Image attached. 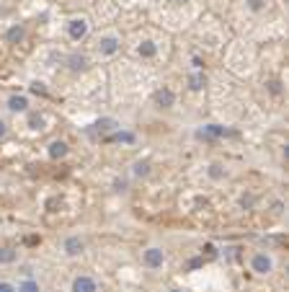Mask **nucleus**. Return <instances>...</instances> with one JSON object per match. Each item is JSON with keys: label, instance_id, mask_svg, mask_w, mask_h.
Here are the masks:
<instances>
[{"label": "nucleus", "instance_id": "c85d7f7f", "mask_svg": "<svg viewBox=\"0 0 289 292\" xmlns=\"http://www.w3.org/2000/svg\"><path fill=\"white\" fill-rule=\"evenodd\" d=\"M168 292H183V290H168Z\"/></svg>", "mask_w": 289, "mask_h": 292}, {"label": "nucleus", "instance_id": "6e6552de", "mask_svg": "<svg viewBox=\"0 0 289 292\" xmlns=\"http://www.w3.org/2000/svg\"><path fill=\"white\" fill-rule=\"evenodd\" d=\"M67 153H70V145H67L65 140H52L49 145H47V155L52 161H62V158H67Z\"/></svg>", "mask_w": 289, "mask_h": 292}, {"label": "nucleus", "instance_id": "7ed1b4c3", "mask_svg": "<svg viewBox=\"0 0 289 292\" xmlns=\"http://www.w3.org/2000/svg\"><path fill=\"white\" fill-rule=\"evenodd\" d=\"M142 264L155 272V269H160V266L165 264V251L160 249V246H150V249L142 251Z\"/></svg>", "mask_w": 289, "mask_h": 292}, {"label": "nucleus", "instance_id": "4468645a", "mask_svg": "<svg viewBox=\"0 0 289 292\" xmlns=\"http://www.w3.org/2000/svg\"><path fill=\"white\" fill-rule=\"evenodd\" d=\"M93 129L101 132V134H106V132H117V129H119V122H117V119H111V117H103V119H98L96 125H93Z\"/></svg>", "mask_w": 289, "mask_h": 292}, {"label": "nucleus", "instance_id": "a211bd4d", "mask_svg": "<svg viewBox=\"0 0 289 292\" xmlns=\"http://www.w3.org/2000/svg\"><path fill=\"white\" fill-rule=\"evenodd\" d=\"M16 292H41V287H39V282L34 277H26L24 282H18Z\"/></svg>", "mask_w": 289, "mask_h": 292}, {"label": "nucleus", "instance_id": "b1692460", "mask_svg": "<svg viewBox=\"0 0 289 292\" xmlns=\"http://www.w3.org/2000/svg\"><path fill=\"white\" fill-rule=\"evenodd\" d=\"M114 189H117V192H126V181L124 178H117V181H114Z\"/></svg>", "mask_w": 289, "mask_h": 292}, {"label": "nucleus", "instance_id": "ddd939ff", "mask_svg": "<svg viewBox=\"0 0 289 292\" xmlns=\"http://www.w3.org/2000/svg\"><path fill=\"white\" fill-rule=\"evenodd\" d=\"M24 37H26V29L21 26V24H13L8 31H5V42L8 44H18V42H24Z\"/></svg>", "mask_w": 289, "mask_h": 292}, {"label": "nucleus", "instance_id": "0eeeda50", "mask_svg": "<svg viewBox=\"0 0 289 292\" xmlns=\"http://www.w3.org/2000/svg\"><path fill=\"white\" fill-rule=\"evenodd\" d=\"M5 106H8V111H13V114H26V111H29V96L10 93L8 101H5Z\"/></svg>", "mask_w": 289, "mask_h": 292}, {"label": "nucleus", "instance_id": "39448f33", "mask_svg": "<svg viewBox=\"0 0 289 292\" xmlns=\"http://www.w3.org/2000/svg\"><path fill=\"white\" fill-rule=\"evenodd\" d=\"M62 251H65V256H80L85 251V241L80 235H67L62 241Z\"/></svg>", "mask_w": 289, "mask_h": 292}, {"label": "nucleus", "instance_id": "a878e982", "mask_svg": "<svg viewBox=\"0 0 289 292\" xmlns=\"http://www.w3.org/2000/svg\"><path fill=\"white\" fill-rule=\"evenodd\" d=\"M5 134H8V122L0 119V140H5Z\"/></svg>", "mask_w": 289, "mask_h": 292}, {"label": "nucleus", "instance_id": "1a4fd4ad", "mask_svg": "<svg viewBox=\"0 0 289 292\" xmlns=\"http://www.w3.org/2000/svg\"><path fill=\"white\" fill-rule=\"evenodd\" d=\"M155 104L160 109H173V106H176V93H173L168 85L158 88V91H155Z\"/></svg>", "mask_w": 289, "mask_h": 292}, {"label": "nucleus", "instance_id": "cd10ccee", "mask_svg": "<svg viewBox=\"0 0 289 292\" xmlns=\"http://www.w3.org/2000/svg\"><path fill=\"white\" fill-rule=\"evenodd\" d=\"M191 62H194V70H202V60H199V57H194Z\"/></svg>", "mask_w": 289, "mask_h": 292}, {"label": "nucleus", "instance_id": "bb28decb", "mask_svg": "<svg viewBox=\"0 0 289 292\" xmlns=\"http://www.w3.org/2000/svg\"><path fill=\"white\" fill-rule=\"evenodd\" d=\"M41 125H44L41 117H31V127H34V129H41Z\"/></svg>", "mask_w": 289, "mask_h": 292}, {"label": "nucleus", "instance_id": "9b49d317", "mask_svg": "<svg viewBox=\"0 0 289 292\" xmlns=\"http://www.w3.org/2000/svg\"><path fill=\"white\" fill-rule=\"evenodd\" d=\"M106 140H114V142H122V145H134L137 142V134L132 132V129H117V132H111Z\"/></svg>", "mask_w": 289, "mask_h": 292}, {"label": "nucleus", "instance_id": "f257e3e1", "mask_svg": "<svg viewBox=\"0 0 289 292\" xmlns=\"http://www.w3.org/2000/svg\"><path fill=\"white\" fill-rule=\"evenodd\" d=\"M250 272L258 274V277H269L274 272V259L266 251H258L250 256Z\"/></svg>", "mask_w": 289, "mask_h": 292}, {"label": "nucleus", "instance_id": "20e7f679", "mask_svg": "<svg viewBox=\"0 0 289 292\" xmlns=\"http://www.w3.org/2000/svg\"><path fill=\"white\" fill-rule=\"evenodd\" d=\"M67 37H70L73 42H80L88 37V21L80 16V18H70L67 21Z\"/></svg>", "mask_w": 289, "mask_h": 292}, {"label": "nucleus", "instance_id": "4be33fe9", "mask_svg": "<svg viewBox=\"0 0 289 292\" xmlns=\"http://www.w3.org/2000/svg\"><path fill=\"white\" fill-rule=\"evenodd\" d=\"M0 292H16V285L13 282H0Z\"/></svg>", "mask_w": 289, "mask_h": 292}, {"label": "nucleus", "instance_id": "f03ea898", "mask_svg": "<svg viewBox=\"0 0 289 292\" xmlns=\"http://www.w3.org/2000/svg\"><path fill=\"white\" fill-rule=\"evenodd\" d=\"M96 49L101 57H114L119 49H122V39L117 37V34H106V37H101L98 44H96Z\"/></svg>", "mask_w": 289, "mask_h": 292}, {"label": "nucleus", "instance_id": "f3484780", "mask_svg": "<svg viewBox=\"0 0 289 292\" xmlns=\"http://www.w3.org/2000/svg\"><path fill=\"white\" fill-rule=\"evenodd\" d=\"M16 261H18V251L16 249H10V246L0 249V264H3V266H10V264H16Z\"/></svg>", "mask_w": 289, "mask_h": 292}, {"label": "nucleus", "instance_id": "2eb2a0df", "mask_svg": "<svg viewBox=\"0 0 289 292\" xmlns=\"http://www.w3.org/2000/svg\"><path fill=\"white\" fill-rule=\"evenodd\" d=\"M222 134H225V127H219V125H206L199 129V137H204V140H217Z\"/></svg>", "mask_w": 289, "mask_h": 292}, {"label": "nucleus", "instance_id": "6ab92c4d", "mask_svg": "<svg viewBox=\"0 0 289 292\" xmlns=\"http://www.w3.org/2000/svg\"><path fill=\"white\" fill-rule=\"evenodd\" d=\"M132 173H134L137 178H147V176H150V161H134Z\"/></svg>", "mask_w": 289, "mask_h": 292}, {"label": "nucleus", "instance_id": "f8f14e48", "mask_svg": "<svg viewBox=\"0 0 289 292\" xmlns=\"http://www.w3.org/2000/svg\"><path fill=\"white\" fill-rule=\"evenodd\" d=\"M137 54H140L142 60H153L155 54H158V44L150 42V39H145V42H140V47H137Z\"/></svg>", "mask_w": 289, "mask_h": 292}, {"label": "nucleus", "instance_id": "412c9836", "mask_svg": "<svg viewBox=\"0 0 289 292\" xmlns=\"http://www.w3.org/2000/svg\"><path fill=\"white\" fill-rule=\"evenodd\" d=\"M263 8H266V0H248V10H253V13H261Z\"/></svg>", "mask_w": 289, "mask_h": 292}, {"label": "nucleus", "instance_id": "dca6fc26", "mask_svg": "<svg viewBox=\"0 0 289 292\" xmlns=\"http://www.w3.org/2000/svg\"><path fill=\"white\" fill-rule=\"evenodd\" d=\"M204 85H206V75L202 70H194L189 75V88L191 91H204Z\"/></svg>", "mask_w": 289, "mask_h": 292}, {"label": "nucleus", "instance_id": "9d476101", "mask_svg": "<svg viewBox=\"0 0 289 292\" xmlns=\"http://www.w3.org/2000/svg\"><path fill=\"white\" fill-rule=\"evenodd\" d=\"M65 65H67V70H73V73H83L88 67V57H85V54H80V52H73V54H67Z\"/></svg>", "mask_w": 289, "mask_h": 292}, {"label": "nucleus", "instance_id": "423d86ee", "mask_svg": "<svg viewBox=\"0 0 289 292\" xmlns=\"http://www.w3.org/2000/svg\"><path fill=\"white\" fill-rule=\"evenodd\" d=\"M70 292H98V285H96L93 277L78 274V277L73 279V285H70Z\"/></svg>", "mask_w": 289, "mask_h": 292}, {"label": "nucleus", "instance_id": "aec40b11", "mask_svg": "<svg viewBox=\"0 0 289 292\" xmlns=\"http://www.w3.org/2000/svg\"><path fill=\"white\" fill-rule=\"evenodd\" d=\"M206 176H209L212 181H222V178L227 176V171H225V168L219 166V163H212L209 168H206Z\"/></svg>", "mask_w": 289, "mask_h": 292}, {"label": "nucleus", "instance_id": "393cba45", "mask_svg": "<svg viewBox=\"0 0 289 292\" xmlns=\"http://www.w3.org/2000/svg\"><path fill=\"white\" fill-rule=\"evenodd\" d=\"M269 88H271V93H274V96H276V93H282V83H279V81H271Z\"/></svg>", "mask_w": 289, "mask_h": 292}, {"label": "nucleus", "instance_id": "5701e85b", "mask_svg": "<svg viewBox=\"0 0 289 292\" xmlns=\"http://www.w3.org/2000/svg\"><path fill=\"white\" fill-rule=\"evenodd\" d=\"M31 91H34V93H41V96H44V93H47V88H44V83H31Z\"/></svg>", "mask_w": 289, "mask_h": 292}]
</instances>
